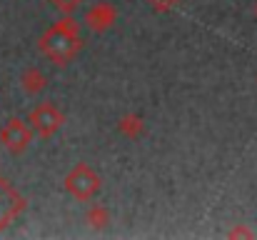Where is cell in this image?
Masks as SVG:
<instances>
[{"instance_id":"obj_1","label":"cell","mask_w":257,"mask_h":240,"mask_svg":"<svg viewBox=\"0 0 257 240\" xmlns=\"http://www.w3.org/2000/svg\"><path fill=\"white\" fill-rule=\"evenodd\" d=\"M38 48H40V53H43L50 63H55V65H68L70 60H75V58L80 55L83 40H80V35H70V33H65L63 28L50 25V28L40 35Z\"/></svg>"},{"instance_id":"obj_2","label":"cell","mask_w":257,"mask_h":240,"mask_svg":"<svg viewBox=\"0 0 257 240\" xmlns=\"http://www.w3.org/2000/svg\"><path fill=\"white\" fill-rule=\"evenodd\" d=\"M65 190L75 200L90 203L100 190V175L87 163H75V168H70V173L65 175Z\"/></svg>"},{"instance_id":"obj_3","label":"cell","mask_w":257,"mask_h":240,"mask_svg":"<svg viewBox=\"0 0 257 240\" xmlns=\"http://www.w3.org/2000/svg\"><path fill=\"white\" fill-rule=\"evenodd\" d=\"M65 123L63 110L55 103H38L30 113H28V125L33 128V133L43 140L53 138Z\"/></svg>"},{"instance_id":"obj_4","label":"cell","mask_w":257,"mask_h":240,"mask_svg":"<svg viewBox=\"0 0 257 240\" xmlns=\"http://www.w3.org/2000/svg\"><path fill=\"white\" fill-rule=\"evenodd\" d=\"M33 128L20 120V118H10L3 128H0V145L10 153V155H23L30 143H33Z\"/></svg>"},{"instance_id":"obj_5","label":"cell","mask_w":257,"mask_h":240,"mask_svg":"<svg viewBox=\"0 0 257 240\" xmlns=\"http://www.w3.org/2000/svg\"><path fill=\"white\" fill-rule=\"evenodd\" d=\"M115 20H117V8L112 3H107V0H100V3L87 8L83 23L87 25V30H92V33H107L115 25Z\"/></svg>"},{"instance_id":"obj_6","label":"cell","mask_w":257,"mask_h":240,"mask_svg":"<svg viewBox=\"0 0 257 240\" xmlns=\"http://www.w3.org/2000/svg\"><path fill=\"white\" fill-rule=\"evenodd\" d=\"M20 88H23V93H28V95H40V93L48 88V75H45L40 68L30 65V68H25V70L20 73Z\"/></svg>"},{"instance_id":"obj_7","label":"cell","mask_w":257,"mask_h":240,"mask_svg":"<svg viewBox=\"0 0 257 240\" xmlns=\"http://www.w3.org/2000/svg\"><path fill=\"white\" fill-rule=\"evenodd\" d=\"M117 133L127 140H140L145 135V120L143 115L138 113H125L120 120H117Z\"/></svg>"},{"instance_id":"obj_8","label":"cell","mask_w":257,"mask_h":240,"mask_svg":"<svg viewBox=\"0 0 257 240\" xmlns=\"http://www.w3.org/2000/svg\"><path fill=\"white\" fill-rule=\"evenodd\" d=\"M87 225L95 228V230H102L110 225V210L105 205H92L87 210Z\"/></svg>"},{"instance_id":"obj_9","label":"cell","mask_w":257,"mask_h":240,"mask_svg":"<svg viewBox=\"0 0 257 240\" xmlns=\"http://www.w3.org/2000/svg\"><path fill=\"white\" fill-rule=\"evenodd\" d=\"M55 10H60L63 15H73L75 13V8H80L85 0H48Z\"/></svg>"},{"instance_id":"obj_10","label":"cell","mask_w":257,"mask_h":240,"mask_svg":"<svg viewBox=\"0 0 257 240\" xmlns=\"http://www.w3.org/2000/svg\"><path fill=\"white\" fill-rule=\"evenodd\" d=\"M177 3L180 0H148V5L155 10V13H170L177 8Z\"/></svg>"},{"instance_id":"obj_11","label":"cell","mask_w":257,"mask_h":240,"mask_svg":"<svg viewBox=\"0 0 257 240\" xmlns=\"http://www.w3.org/2000/svg\"><path fill=\"white\" fill-rule=\"evenodd\" d=\"M227 238H255V233L247 230L245 225H235L232 230H227Z\"/></svg>"},{"instance_id":"obj_12","label":"cell","mask_w":257,"mask_h":240,"mask_svg":"<svg viewBox=\"0 0 257 240\" xmlns=\"http://www.w3.org/2000/svg\"><path fill=\"white\" fill-rule=\"evenodd\" d=\"M255 18H257V0H255Z\"/></svg>"}]
</instances>
